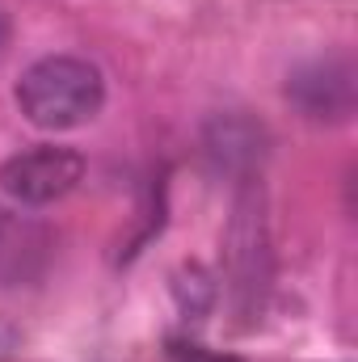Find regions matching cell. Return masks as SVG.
Wrapping results in <instances>:
<instances>
[{
	"instance_id": "5",
	"label": "cell",
	"mask_w": 358,
	"mask_h": 362,
	"mask_svg": "<svg viewBox=\"0 0 358 362\" xmlns=\"http://www.w3.org/2000/svg\"><path fill=\"white\" fill-rule=\"evenodd\" d=\"M202 152H207V160L219 173L249 181L262 173V165L270 156V131L266 122H258L253 114L228 110V114H215L202 127Z\"/></svg>"
},
{
	"instance_id": "6",
	"label": "cell",
	"mask_w": 358,
	"mask_h": 362,
	"mask_svg": "<svg viewBox=\"0 0 358 362\" xmlns=\"http://www.w3.org/2000/svg\"><path fill=\"white\" fill-rule=\"evenodd\" d=\"M173 295H178V303H181L185 316L202 320V316L211 312V303H215V282H211V274L202 270L198 262H190V266H181L178 278H173Z\"/></svg>"
},
{
	"instance_id": "3",
	"label": "cell",
	"mask_w": 358,
	"mask_h": 362,
	"mask_svg": "<svg viewBox=\"0 0 358 362\" xmlns=\"http://www.w3.org/2000/svg\"><path fill=\"white\" fill-rule=\"evenodd\" d=\"M85 177V156L68 144H34L0 165V194L17 206H51Z\"/></svg>"
},
{
	"instance_id": "1",
	"label": "cell",
	"mask_w": 358,
	"mask_h": 362,
	"mask_svg": "<svg viewBox=\"0 0 358 362\" xmlns=\"http://www.w3.org/2000/svg\"><path fill=\"white\" fill-rule=\"evenodd\" d=\"M17 110L38 131H76L89 127L105 105V76L85 55H42L17 81Z\"/></svg>"
},
{
	"instance_id": "8",
	"label": "cell",
	"mask_w": 358,
	"mask_h": 362,
	"mask_svg": "<svg viewBox=\"0 0 358 362\" xmlns=\"http://www.w3.org/2000/svg\"><path fill=\"white\" fill-rule=\"evenodd\" d=\"M0 228H4V215H0Z\"/></svg>"
},
{
	"instance_id": "7",
	"label": "cell",
	"mask_w": 358,
	"mask_h": 362,
	"mask_svg": "<svg viewBox=\"0 0 358 362\" xmlns=\"http://www.w3.org/2000/svg\"><path fill=\"white\" fill-rule=\"evenodd\" d=\"M8 38H13V21H8V13L0 8V51L8 47Z\"/></svg>"
},
{
	"instance_id": "2",
	"label": "cell",
	"mask_w": 358,
	"mask_h": 362,
	"mask_svg": "<svg viewBox=\"0 0 358 362\" xmlns=\"http://www.w3.org/2000/svg\"><path fill=\"white\" fill-rule=\"evenodd\" d=\"M236 202L232 219L224 232V266H228V299L232 312L253 325L266 308L270 274H274V253H270V219H266V189L262 181H236Z\"/></svg>"
},
{
	"instance_id": "4",
	"label": "cell",
	"mask_w": 358,
	"mask_h": 362,
	"mask_svg": "<svg viewBox=\"0 0 358 362\" xmlns=\"http://www.w3.org/2000/svg\"><path fill=\"white\" fill-rule=\"evenodd\" d=\"M287 101L308 118V122H350L358 110V76L346 55H321L287 76Z\"/></svg>"
}]
</instances>
